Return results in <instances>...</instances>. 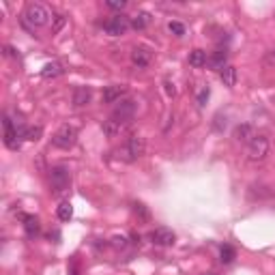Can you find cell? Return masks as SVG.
<instances>
[{
	"label": "cell",
	"mask_w": 275,
	"mask_h": 275,
	"mask_svg": "<svg viewBox=\"0 0 275 275\" xmlns=\"http://www.w3.org/2000/svg\"><path fill=\"white\" fill-rule=\"evenodd\" d=\"M3 50H5V56H9V58H17V50H15L13 45H5Z\"/></svg>",
	"instance_id": "33"
},
{
	"label": "cell",
	"mask_w": 275,
	"mask_h": 275,
	"mask_svg": "<svg viewBox=\"0 0 275 275\" xmlns=\"http://www.w3.org/2000/svg\"><path fill=\"white\" fill-rule=\"evenodd\" d=\"M105 7L112 9V11H123V9L127 7V3H125V0H107Z\"/></svg>",
	"instance_id": "26"
},
{
	"label": "cell",
	"mask_w": 275,
	"mask_h": 275,
	"mask_svg": "<svg viewBox=\"0 0 275 275\" xmlns=\"http://www.w3.org/2000/svg\"><path fill=\"white\" fill-rule=\"evenodd\" d=\"M265 65H267V67H275V47L267 52V56H265Z\"/></svg>",
	"instance_id": "31"
},
{
	"label": "cell",
	"mask_w": 275,
	"mask_h": 275,
	"mask_svg": "<svg viewBox=\"0 0 275 275\" xmlns=\"http://www.w3.org/2000/svg\"><path fill=\"white\" fill-rule=\"evenodd\" d=\"M146 151V142L142 136H129L123 144V157L125 161H138Z\"/></svg>",
	"instance_id": "5"
},
{
	"label": "cell",
	"mask_w": 275,
	"mask_h": 275,
	"mask_svg": "<svg viewBox=\"0 0 275 275\" xmlns=\"http://www.w3.org/2000/svg\"><path fill=\"white\" fill-rule=\"evenodd\" d=\"M213 129H215V131H224V129H226V116H224V118H222V114H217V116H215Z\"/></svg>",
	"instance_id": "28"
},
{
	"label": "cell",
	"mask_w": 275,
	"mask_h": 275,
	"mask_svg": "<svg viewBox=\"0 0 275 275\" xmlns=\"http://www.w3.org/2000/svg\"><path fill=\"white\" fill-rule=\"evenodd\" d=\"M125 95H127V86H123V84H110V86L103 88L101 99H103V103H118L121 99H125Z\"/></svg>",
	"instance_id": "11"
},
{
	"label": "cell",
	"mask_w": 275,
	"mask_h": 275,
	"mask_svg": "<svg viewBox=\"0 0 275 275\" xmlns=\"http://www.w3.org/2000/svg\"><path fill=\"white\" fill-rule=\"evenodd\" d=\"M131 26V22H129V17L127 15H123V13H116L114 17H110L105 24H103V30L110 34V37H121V34H125L127 32V28Z\"/></svg>",
	"instance_id": "7"
},
{
	"label": "cell",
	"mask_w": 275,
	"mask_h": 275,
	"mask_svg": "<svg viewBox=\"0 0 275 275\" xmlns=\"http://www.w3.org/2000/svg\"><path fill=\"white\" fill-rule=\"evenodd\" d=\"M151 13H146V11H138V13L134 15V17H129V22H131V28L134 30H144L149 24H151Z\"/></svg>",
	"instance_id": "16"
},
{
	"label": "cell",
	"mask_w": 275,
	"mask_h": 275,
	"mask_svg": "<svg viewBox=\"0 0 275 275\" xmlns=\"http://www.w3.org/2000/svg\"><path fill=\"white\" fill-rule=\"evenodd\" d=\"M209 95H211V90L209 88H202L200 93H198V105L202 107V105H205L207 103V99H209Z\"/></svg>",
	"instance_id": "30"
},
{
	"label": "cell",
	"mask_w": 275,
	"mask_h": 275,
	"mask_svg": "<svg viewBox=\"0 0 275 275\" xmlns=\"http://www.w3.org/2000/svg\"><path fill=\"white\" fill-rule=\"evenodd\" d=\"M153 61V52L144 45H136L134 50H131V63H134L138 69H146Z\"/></svg>",
	"instance_id": "10"
},
{
	"label": "cell",
	"mask_w": 275,
	"mask_h": 275,
	"mask_svg": "<svg viewBox=\"0 0 275 275\" xmlns=\"http://www.w3.org/2000/svg\"><path fill=\"white\" fill-rule=\"evenodd\" d=\"M17 131H20V138L28 140V142H37L41 138V134H43V129L39 125L37 127H17Z\"/></svg>",
	"instance_id": "17"
},
{
	"label": "cell",
	"mask_w": 275,
	"mask_h": 275,
	"mask_svg": "<svg viewBox=\"0 0 275 275\" xmlns=\"http://www.w3.org/2000/svg\"><path fill=\"white\" fill-rule=\"evenodd\" d=\"M136 107H138V105H136V101H134V99H131V97H125V99H121V101L116 103V107L112 110L110 118H112L114 123H118V125H121V127L125 129L131 121H134V116H136Z\"/></svg>",
	"instance_id": "2"
},
{
	"label": "cell",
	"mask_w": 275,
	"mask_h": 275,
	"mask_svg": "<svg viewBox=\"0 0 275 275\" xmlns=\"http://www.w3.org/2000/svg\"><path fill=\"white\" fill-rule=\"evenodd\" d=\"M76 142H78V129L74 125H61L56 129V134L52 136V144L63 151L74 149Z\"/></svg>",
	"instance_id": "3"
},
{
	"label": "cell",
	"mask_w": 275,
	"mask_h": 275,
	"mask_svg": "<svg viewBox=\"0 0 275 275\" xmlns=\"http://www.w3.org/2000/svg\"><path fill=\"white\" fill-rule=\"evenodd\" d=\"M50 11H47L43 5L39 3H30L26 5V9H24L22 13V24L26 26L28 30H34V28H43L47 22H50Z\"/></svg>",
	"instance_id": "1"
},
{
	"label": "cell",
	"mask_w": 275,
	"mask_h": 275,
	"mask_svg": "<svg viewBox=\"0 0 275 275\" xmlns=\"http://www.w3.org/2000/svg\"><path fill=\"white\" fill-rule=\"evenodd\" d=\"M56 217L61 219V222H69L71 217H74V205H71V202H61V205H58V209H56Z\"/></svg>",
	"instance_id": "21"
},
{
	"label": "cell",
	"mask_w": 275,
	"mask_h": 275,
	"mask_svg": "<svg viewBox=\"0 0 275 275\" xmlns=\"http://www.w3.org/2000/svg\"><path fill=\"white\" fill-rule=\"evenodd\" d=\"M71 185V170L67 166H54L50 170V187L54 194H63Z\"/></svg>",
	"instance_id": "4"
},
{
	"label": "cell",
	"mask_w": 275,
	"mask_h": 275,
	"mask_svg": "<svg viewBox=\"0 0 275 275\" xmlns=\"http://www.w3.org/2000/svg\"><path fill=\"white\" fill-rule=\"evenodd\" d=\"M163 90H166V95H168V97H174V95H176L174 82H170V80H163Z\"/></svg>",
	"instance_id": "29"
},
{
	"label": "cell",
	"mask_w": 275,
	"mask_h": 275,
	"mask_svg": "<svg viewBox=\"0 0 275 275\" xmlns=\"http://www.w3.org/2000/svg\"><path fill=\"white\" fill-rule=\"evenodd\" d=\"M101 129H103V134H105L107 138H116V136H118V134H121V131H123V127L118 125V123H114L112 118H107V121H103Z\"/></svg>",
	"instance_id": "23"
},
{
	"label": "cell",
	"mask_w": 275,
	"mask_h": 275,
	"mask_svg": "<svg viewBox=\"0 0 275 275\" xmlns=\"http://www.w3.org/2000/svg\"><path fill=\"white\" fill-rule=\"evenodd\" d=\"M3 127H5V146L11 151H17L20 149V131L13 127V121L5 114L3 116Z\"/></svg>",
	"instance_id": "9"
},
{
	"label": "cell",
	"mask_w": 275,
	"mask_h": 275,
	"mask_svg": "<svg viewBox=\"0 0 275 275\" xmlns=\"http://www.w3.org/2000/svg\"><path fill=\"white\" fill-rule=\"evenodd\" d=\"M22 222H24V230H26V236H30V239L39 236V232H41L39 217H34V215H22Z\"/></svg>",
	"instance_id": "14"
},
{
	"label": "cell",
	"mask_w": 275,
	"mask_h": 275,
	"mask_svg": "<svg viewBox=\"0 0 275 275\" xmlns=\"http://www.w3.org/2000/svg\"><path fill=\"white\" fill-rule=\"evenodd\" d=\"M236 258V249L232 247V245H222V249H219V262L222 265H230V262Z\"/></svg>",
	"instance_id": "22"
},
{
	"label": "cell",
	"mask_w": 275,
	"mask_h": 275,
	"mask_svg": "<svg viewBox=\"0 0 275 275\" xmlns=\"http://www.w3.org/2000/svg\"><path fill=\"white\" fill-rule=\"evenodd\" d=\"M52 20H54V24H52V34H58V32H61V30L65 28L67 17H65L63 13H58V15H54Z\"/></svg>",
	"instance_id": "24"
},
{
	"label": "cell",
	"mask_w": 275,
	"mask_h": 275,
	"mask_svg": "<svg viewBox=\"0 0 275 275\" xmlns=\"http://www.w3.org/2000/svg\"><path fill=\"white\" fill-rule=\"evenodd\" d=\"M232 136H234L236 142H245V144H249V142L254 140L256 131H254V127L249 125V123H241V125H236V127H234Z\"/></svg>",
	"instance_id": "13"
},
{
	"label": "cell",
	"mask_w": 275,
	"mask_h": 275,
	"mask_svg": "<svg viewBox=\"0 0 275 275\" xmlns=\"http://www.w3.org/2000/svg\"><path fill=\"white\" fill-rule=\"evenodd\" d=\"M149 241L153 245H159V247H170L176 241V234L170 228H163V226H159V228H155V230L149 232Z\"/></svg>",
	"instance_id": "8"
},
{
	"label": "cell",
	"mask_w": 275,
	"mask_h": 275,
	"mask_svg": "<svg viewBox=\"0 0 275 275\" xmlns=\"http://www.w3.org/2000/svg\"><path fill=\"white\" fill-rule=\"evenodd\" d=\"M271 151V142L267 136H262V134H256L254 140L247 144V157L252 159V161H262L269 155Z\"/></svg>",
	"instance_id": "6"
},
{
	"label": "cell",
	"mask_w": 275,
	"mask_h": 275,
	"mask_svg": "<svg viewBox=\"0 0 275 275\" xmlns=\"http://www.w3.org/2000/svg\"><path fill=\"white\" fill-rule=\"evenodd\" d=\"M69 275H80L78 260H76V258H71V260H69Z\"/></svg>",
	"instance_id": "32"
},
{
	"label": "cell",
	"mask_w": 275,
	"mask_h": 275,
	"mask_svg": "<svg viewBox=\"0 0 275 275\" xmlns=\"http://www.w3.org/2000/svg\"><path fill=\"white\" fill-rule=\"evenodd\" d=\"M65 74V69L61 63H47L43 69H41V76L45 80H50V78H58V76H63Z\"/></svg>",
	"instance_id": "20"
},
{
	"label": "cell",
	"mask_w": 275,
	"mask_h": 275,
	"mask_svg": "<svg viewBox=\"0 0 275 275\" xmlns=\"http://www.w3.org/2000/svg\"><path fill=\"white\" fill-rule=\"evenodd\" d=\"M134 213L140 215L142 219H149V211H146V207L142 205V202H136V205H134Z\"/></svg>",
	"instance_id": "27"
},
{
	"label": "cell",
	"mask_w": 275,
	"mask_h": 275,
	"mask_svg": "<svg viewBox=\"0 0 275 275\" xmlns=\"http://www.w3.org/2000/svg\"><path fill=\"white\" fill-rule=\"evenodd\" d=\"M213 71H219V74H222V71L226 69V67H228V50H226V47H224V50H222V47H219V50H215L211 56H209V63H207Z\"/></svg>",
	"instance_id": "12"
},
{
	"label": "cell",
	"mask_w": 275,
	"mask_h": 275,
	"mask_svg": "<svg viewBox=\"0 0 275 275\" xmlns=\"http://www.w3.org/2000/svg\"><path fill=\"white\" fill-rule=\"evenodd\" d=\"M219 78H222V82H224V86L234 88V84H236V78H239V74H236V67L228 65V67H226V69L222 71V74H219Z\"/></svg>",
	"instance_id": "18"
},
{
	"label": "cell",
	"mask_w": 275,
	"mask_h": 275,
	"mask_svg": "<svg viewBox=\"0 0 275 275\" xmlns=\"http://www.w3.org/2000/svg\"><path fill=\"white\" fill-rule=\"evenodd\" d=\"M90 99H93V90H90L88 86H78V88L74 90V97H71V101H74L76 107H84V105H88Z\"/></svg>",
	"instance_id": "15"
},
{
	"label": "cell",
	"mask_w": 275,
	"mask_h": 275,
	"mask_svg": "<svg viewBox=\"0 0 275 275\" xmlns=\"http://www.w3.org/2000/svg\"><path fill=\"white\" fill-rule=\"evenodd\" d=\"M168 30L174 34V37H183V34H185V24H181V22H168Z\"/></svg>",
	"instance_id": "25"
},
{
	"label": "cell",
	"mask_w": 275,
	"mask_h": 275,
	"mask_svg": "<svg viewBox=\"0 0 275 275\" xmlns=\"http://www.w3.org/2000/svg\"><path fill=\"white\" fill-rule=\"evenodd\" d=\"M207 63H209V56H207L205 50H194V52H189V65H191V67L200 69V67H207Z\"/></svg>",
	"instance_id": "19"
}]
</instances>
